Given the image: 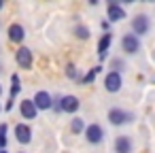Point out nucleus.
<instances>
[{
  "label": "nucleus",
  "instance_id": "nucleus-1",
  "mask_svg": "<svg viewBox=\"0 0 155 153\" xmlns=\"http://www.w3.org/2000/svg\"><path fill=\"white\" fill-rule=\"evenodd\" d=\"M130 26H132V34H136V36L140 38V36L149 34V30H151V19H149L144 13H140V15H136V17L130 22Z\"/></svg>",
  "mask_w": 155,
  "mask_h": 153
},
{
  "label": "nucleus",
  "instance_id": "nucleus-2",
  "mask_svg": "<svg viewBox=\"0 0 155 153\" xmlns=\"http://www.w3.org/2000/svg\"><path fill=\"white\" fill-rule=\"evenodd\" d=\"M106 119H108L113 125H123V123H130V121L134 119V115L127 113V111H123V108H110L108 115H106Z\"/></svg>",
  "mask_w": 155,
  "mask_h": 153
},
{
  "label": "nucleus",
  "instance_id": "nucleus-3",
  "mask_svg": "<svg viewBox=\"0 0 155 153\" xmlns=\"http://www.w3.org/2000/svg\"><path fill=\"white\" fill-rule=\"evenodd\" d=\"M85 138H87V142H91V145H100V142L104 140V128H102L100 123H89V125L85 128Z\"/></svg>",
  "mask_w": 155,
  "mask_h": 153
},
{
  "label": "nucleus",
  "instance_id": "nucleus-4",
  "mask_svg": "<svg viewBox=\"0 0 155 153\" xmlns=\"http://www.w3.org/2000/svg\"><path fill=\"white\" fill-rule=\"evenodd\" d=\"M121 85H123L121 72H115V70H110V72L104 77V89H106V91H110V94H117V91L121 89Z\"/></svg>",
  "mask_w": 155,
  "mask_h": 153
},
{
  "label": "nucleus",
  "instance_id": "nucleus-5",
  "mask_svg": "<svg viewBox=\"0 0 155 153\" xmlns=\"http://www.w3.org/2000/svg\"><path fill=\"white\" fill-rule=\"evenodd\" d=\"M121 49L125 51V53H138L140 51V38L136 36V34H123V38H121Z\"/></svg>",
  "mask_w": 155,
  "mask_h": 153
},
{
  "label": "nucleus",
  "instance_id": "nucleus-6",
  "mask_svg": "<svg viewBox=\"0 0 155 153\" xmlns=\"http://www.w3.org/2000/svg\"><path fill=\"white\" fill-rule=\"evenodd\" d=\"M15 60H17V64H19V68H32V60H34V55H32V49H28V47H19L17 49V53H15Z\"/></svg>",
  "mask_w": 155,
  "mask_h": 153
},
{
  "label": "nucleus",
  "instance_id": "nucleus-7",
  "mask_svg": "<svg viewBox=\"0 0 155 153\" xmlns=\"http://www.w3.org/2000/svg\"><path fill=\"white\" fill-rule=\"evenodd\" d=\"M32 102L36 104L38 111H49V108H53V98H51L49 91H36V96L32 98Z\"/></svg>",
  "mask_w": 155,
  "mask_h": 153
},
{
  "label": "nucleus",
  "instance_id": "nucleus-8",
  "mask_svg": "<svg viewBox=\"0 0 155 153\" xmlns=\"http://www.w3.org/2000/svg\"><path fill=\"white\" fill-rule=\"evenodd\" d=\"M106 15H108V22H121L125 17V11L119 2H115V0H110L108 7H106Z\"/></svg>",
  "mask_w": 155,
  "mask_h": 153
},
{
  "label": "nucleus",
  "instance_id": "nucleus-9",
  "mask_svg": "<svg viewBox=\"0 0 155 153\" xmlns=\"http://www.w3.org/2000/svg\"><path fill=\"white\" fill-rule=\"evenodd\" d=\"M110 43H113V34H110V32H104V34L100 36V41H98V58H100V64L106 60V53H108Z\"/></svg>",
  "mask_w": 155,
  "mask_h": 153
},
{
  "label": "nucleus",
  "instance_id": "nucleus-10",
  "mask_svg": "<svg viewBox=\"0 0 155 153\" xmlns=\"http://www.w3.org/2000/svg\"><path fill=\"white\" fill-rule=\"evenodd\" d=\"M19 113H21V117L24 119H36V115H38V108H36V104L32 102V100H21L19 102Z\"/></svg>",
  "mask_w": 155,
  "mask_h": 153
},
{
  "label": "nucleus",
  "instance_id": "nucleus-11",
  "mask_svg": "<svg viewBox=\"0 0 155 153\" xmlns=\"http://www.w3.org/2000/svg\"><path fill=\"white\" fill-rule=\"evenodd\" d=\"M60 106H62V111H64V113H77V111H79V106H81V102H79V98H77V96L68 94V96H64V98L60 100Z\"/></svg>",
  "mask_w": 155,
  "mask_h": 153
},
{
  "label": "nucleus",
  "instance_id": "nucleus-12",
  "mask_svg": "<svg viewBox=\"0 0 155 153\" xmlns=\"http://www.w3.org/2000/svg\"><path fill=\"white\" fill-rule=\"evenodd\" d=\"M113 147H115V153H132V149H134V145H132V138L130 136H117L115 138V142H113Z\"/></svg>",
  "mask_w": 155,
  "mask_h": 153
},
{
  "label": "nucleus",
  "instance_id": "nucleus-13",
  "mask_svg": "<svg viewBox=\"0 0 155 153\" xmlns=\"http://www.w3.org/2000/svg\"><path fill=\"white\" fill-rule=\"evenodd\" d=\"M15 138H17V142L28 145V142L32 140V130H30V125H26V123H17V125H15Z\"/></svg>",
  "mask_w": 155,
  "mask_h": 153
},
{
  "label": "nucleus",
  "instance_id": "nucleus-14",
  "mask_svg": "<svg viewBox=\"0 0 155 153\" xmlns=\"http://www.w3.org/2000/svg\"><path fill=\"white\" fill-rule=\"evenodd\" d=\"M26 38V30H24V26H19V24H11L9 26V41L11 43H21Z\"/></svg>",
  "mask_w": 155,
  "mask_h": 153
},
{
  "label": "nucleus",
  "instance_id": "nucleus-15",
  "mask_svg": "<svg viewBox=\"0 0 155 153\" xmlns=\"http://www.w3.org/2000/svg\"><path fill=\"white\" fill-rule=\"evenodd\" d=\"M19 91H21V81H19V75L13 72V75H11V91H9L11 98H9V100H15V96H17Z\"/></svg>",
  "mask_w": 155,
  "mask_h": 153
},
{
  "label": "nucleus",
  "instance_id": "nucleus-16",
  "mask_svg": "<svg viewBox=\"0 0 155 153\" xmlns=\"http://www.w3.org/2000/svg\"><path fill=\"white\" fill-rule=\"evenodd\" d=\"M85 121L81 119V117H74V119H70V132L72 134H81V132H85Z\"/></svg>",
  "mask_w": 155,
  "mask_h": 153
},
{
  "label": "nucleus",
  "instance_id": "nucleus-17",
  "mask_svg": "<svg viewBox=\"0 0 155 153\" xmlns=\"http://www.w3.org/2000/svg\"><path fill=\"white\" fill-rule=\"evenodd\" d=\"M98 72H102V66H94V68H91V70H89L85 77H81V83H83V85L94 83V79H96V75H98Z\"/></svg>",
  "mask_w": 155,
  "mask_h": 153
},
{
  "label": "nucleus",
  "instance_id": "nucleus-18",
  "mask_svg": "<svg viewBox=\"0 0 155 153\" xmlns=\"http://www.w3.org/2000/svg\"><path fill=\"white\" fill-rule=\"evenodd\" d=\"M74 36L87 41V38H89V28H87V26H77V28H74Z\"/></svg>",
  "mask_w": 155,
  "mask_h": 153
},
{
  "label": "nucleus",
  "instance_id": "nucleus-19",
  "mask_svg": "<svg viewBox=\"0 0 155 153\" xmlns=\"http://www.w3.org/2000/svg\"><path fill=\"white\" fill-rule=\"evenodd\" d=\"M66 77H68V79H79V81H81V77H79L74 64H66Z\"/></svg>",
  "mask_w": 155,
  "mask_h": 153
},
{
  "label": "nucleus",
  "instance_id": "nucleus-20",
  "mask_svg": "<svg viewBox=\"0 0 155 153\" xmlns=\"http://www.w3.org/2000/svg\"><path fill=\"white\" fill-rule=\"evenodd\" d=\"M7 147V123H0V151Z\"/></svg>",
  "mask_w": 155,
  "mask_h": 153
},
{
  "label": "nucleus",
  "instance_id": "nucleus-21",
  "mask_svg": "<svg viewBox=\"0 0 155 153\" xmlns=\"http://www.w3.org/2000/svg\"><path fill=\"white\" fill-rule=\"evenodd\" d=\"M121 66H123V62H121V60H113V68H115V72H121V70H123Z\"/></svg>",
  "mask_w": 155,
  "mask_h": 153
},
{
  "label": "nucleus",
  "instance_id": "nucleus-22",
  "mask_svg": "<svg viewBox=\"0 0 155 153\" xmlns=\"http://www.w3.org/2000/svg\"><path fill=\"white\" fill-rule=\"evenodd\" d=\"M2 7H5V2H2V0H0V9H2Z\"/></svg>",
  "mask_w": 155,
  "mask_h": 153
},
{
  "label": "nucleus",
  "instance_id": "nucleus-23",
  "mask_svg": "<svg viewBox=\"0 0 155 153\" xmlns=\"http://www.w3.org/2000/svg\"><path fill=\"white\" fill-rule=\"evenodd\" d=\"M0 96H2V85H0Z\"/></svg>",
  "mask_w": 155,
  "mask_h": 153
},
{
  "label": "nucleus",
  "instance_id": "nucleus-24",
  "mask_svg": "<svg viewBox=\"0 0 155 153\" xmlns=\"http://www.w3.org/2000/svg\"><path fill=\"white\" fill-rule=\"evenodd\" d=\"M0 153H7V149H2V151H0Z\"/></svg>",
  "mask_w": 155,
  "mask_h": 153
},
{
  "label": "nucleus",
  "instance_id": "nucleus-25",
  "mask_svg": "<svg viewBox=\"0 0 155 153\" xmlns=\"http://www.w3.org/2000/svg\"><path fill=\"white\" fill-rule=\"evenodd\" d=\"M0 72H2V64H0Z\"/></svg>",
  "mask_w": 155,
  "mask_h": 153
},
{
  "label": "nucleus",
  "instance_id": "nucleus-26",
  "mask_svg": "<svg viewBox=\"0 0 155 153\" xmlns=\"http://www.w3.org/2000/svg\"><path fill=\"white\" fill-rule=\"evenodd\" d=\"M17 153H26V151H17Z\"/></svg>",
  "mask_w": 155,
  "mask_h": 153
},
{
  "label": "nucleus",
  "instance_id": "nucleus-27",
  "mask_svg": "<svg viewBox=\"0 0 155 153\" xmlns=\"http://www.w3.org/2000/svg\"><path fill=\"white\" fill-rule=\"evenodd\" d=\"M0 113H2V106H0Z\"/></svg>",
  "mask_w": 155,
  "mask_h": 153
}]
</instances>
